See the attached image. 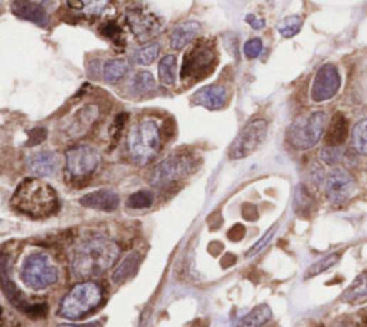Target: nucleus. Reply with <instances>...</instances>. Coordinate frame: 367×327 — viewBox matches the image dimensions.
<instances>
[{
	"label": "nucleus",
	"instance_id": "nucleus-1",
	"mask_svg": "<svg viewBox=\"0 0 367 327\" xmlns=\"http://www.w3.org/2000/svg\"><path fill=\"white\" fill-rule=\"evenodd\" d=\"M12 207L29 217L45 218L55 214L59 208L56 191L39 178H26L15 190Z\"/></svg>",
	"mask_w": 367,
	"mask_h": 327
},
{
	"label": "nucleus",
	"instance_id": "nucleus-2",
	"mask_svg": "<svg viewBox=\"0 0 367 327\" xmlns=\"http://www.w3.org/2000/svg\"><path fill=\"white\" fill-rule=\"evenodd\" d=\"M118 256L119 249L112 240H91L76 250L72 261V273L79 280L96 279L113 266Z\"/></svg>",
	"mask_w": 367,
	"mask_h": 327
},
{
	"label": "nucleus",
	"instance_id": "nucleus-3",
	"mask_svg": "<svg viewBox=\"0 0 367 327\" xmlns=\"http://www.w3.org/2000/svg\"><path fill=\"white\" fill-rule=\"evenodd\" d=\"M128 152L131 158L140 164L151 162L161 147V133L155 120L145 118L137 123L128 134Z\"/></svg>",
	"mask_w": 367,
	"mask_h": 327
},
{
	"label": "nucleus",
	"instance_id": "nucleus-4",
	"mask_svg": "<svg viewBox=\"0 0 367 327\" xmlns=\"http://www.w3.org/2000/svg\"><path fill=\"white\" fill-rule=\"evenodd\" d=\"M329 124L324 111H314L299 117L290 127L287 140L290 145L299 151H306L319 144Z\"/></svg>",
	"mask_w": 367,
	"mask_h": 327
},
{
	"label": "nucleus",
	"instance_id": "nucleus-5",
	"mask_svg": "<svg viewBox=\"0 0 367 327\" xmlns=\"http://www.w3.org/2000/svg\"><path fill=\"white\" fill-rule=\"evenodd\" d=\"M102 300L100 287L95 283H81L75 286L62 300L61 304V316L76 320L81 318L83 314L89 313Z\"/></svg>",
	"mask_w": 367,
	"mask_h": 327
},
{
	"label": "nucleus",
	"instance_id": "nucleus-6",
	"mask_svg": "<svg viewBox=\"0 0 367 327\" xmlns=\"http://www.w3.org/2000/svg\"><path fill=\"white\" fill-rule=\"evenodd\" d=\"M58 269L45 254H32L22 266V280L29 289L35 291L49 289L58 281Z\"/></svg>",
	"mask_w": 367,
	"mask_h": 327
},
{
	"label": "nucleus",
	"instance_id": "nucleus-7",
	"mask_svg": "<svg viewBox=\"0 0 367 327\" xmlns=\"http://www.w3.org/2000/svg\"><path fill=\"white\" fill-rule=\"evenodd\" d=\"M267 135V121L266 120H253L244 127L237 138L234 140L228 155L231 160H242L253 152H256L260 145L264 142Z\"/></svg>",
	"mask_w": 367,
	"mask_h": 327
},
{
	"label": "nucleus",
	"instance_id": "nucleus-8",
	"mask_svg": "<svg viewBox=\"0 0 367 327\" xmlns=\"http://www.w3.org/2000/svg\"><path fill=\"white\" fill-rule=\"evenodd\" d=\"M66 171L72 178L89 177L100 164V155L88 145H78L66 151Z\"/></svg>",
	"mask_w": 367,
	"mask_h": 327
},
{
	"label": "nucleus",
	"instance_id": "nucleus-9",
	"mask_svg": "<svg viewBox=\"0 0 367 327\" xmlns=\"http://www.w3.org/2000/svg\"><path fill=\"white\" fill-rule=\"evenodd\" d=\"M215 61V52L212 46L205 42L195 43L185 55L182 68H181V79L190 78H201L211 69Z\"/></svg>",
	"mask_w": 367,
	"mask_h": 327
},
{
	"label": "nucleus",
	"instance_id": "nucleus-10",
	"mask_svg": "<svg viewBox=\"0 0 367 327\" xmlns=\"http://www.w3.org/2000/svg\"><path fill=\"white\" fill-rule=\"evenodd\" d=\"M192 170V160L188 155H172L162 162H160L151 174L153 187L168 185L182 177H185Z\"/></svg>",
	"mask_w": 367,
	"mask_h": 327
},
{
	"label": "nucleus",
	"instance_id": "nucleus-11",
	"mask_svg": "<svg viewBox=\"0 0 367 327\" xmlns=\"http://www.w3.org/2000/svg\"><path fill=\"white\" fill-rule=\"evenodd\" d=\"M341 85V78L337 68L331 63L323 65L313 81L311 99L314 102H326L336 96Z\"/></svg>",
	"mask_w": 367,
	"mask_h": 327
},
{
	"label": "nucleus",
	"instance_id": "nucleus-12",
	"mask_svg": "<svg viewBox=\"0 0 367 327\" xmlns=\"http://www.w3.org/2000/svg\"><path fill=\"white\" fill-rule=\"evenodd\" d=\"M324 191L331 204H343L354 191V180L348 171L343 168H333L326 177Z\"/></svg>",
	"mask_w": 367,
	"mask_h": 327
},
{
	"label": "nucleus",
	"instance_id": "nucleus-13",
	"mask_svg": "<svg viewBox=\"0 0 367 327\" xmlns=\"http://www.w3.org/2000/svg\"><path fill=\"white\" fill-rule=\"evenodd\" d=\"M127 22H128L134 36L137 38V41L143 42V43L155 38V35L161 29V24L158 21V18L154 14L140 9V8L128 11Z\"/></svg>",
	"mask_w": 367,
	"mask_h": 327
},
{
	"label": "nucleus",
	"instance_id": "nucleus-14",
	"mask_svg": "<svg viewBox=\"0 0 367 327\" xmlns=\"http://www.w3.org/2000/svg\"><path fill=\"white\" fill-rule=\"evenodd\" d=\"M26 168L32 175L38 178L52 177L59 170V157L52 151L35 152L28 157Z\"/></svg>",
	"mask_w": 367,
	"mask_h": 327
},
{
	"label": "nucleus",
	"instance_id": "nucleus-15",
	"mask_svg": "<svg viewBox=\"0 0 367 327\" xmlns=\"http://www.w3.org/2000/svg\"><path fill=\"white\" fill-rule=\"evenodd\" d=\"M192 103L198 106H204L210 111H218V109L224 108L228 100L227 89L221 85H208L202 89L197 90L192 95Z\"/></svg>",
	"mask_w": 367,
	"mask_h": 327
},
{
	"label": "nucleus",
	"instance_id": "nucleus-16",
	"mask_svg": "<svg viewBox=\"0 0 367 327\" xmlns=\"http://www.w3.org/2000/svg\"><path fill=\"white\" fill-rule=\"evenodd\" d=\"M11 11L16 18L32 22L38 26H46L49 22L45 8L41 4L32 2V0H15L11 5Z\"/></svg>",
	"mask_w": 367,
	"mask_h": 327
},
{
	"label": "nucleus",
	"instance_id": "nucleus-17",
	"mask_svg": "<svg viewBox=\"0 0 367 327\" xmlns=\"http://www.w3.org/2000/svg\"><path fill=\"white\" fill-rule=\"evenodd\" d=\"M79 202L86 207V208H92V209H99V211H105V212H112L118 208L119 205V197L113 190H98L93 192H89L86 195H83Z\"/></svg>",
	"mask_w": 367,
	"mask_h": 327
},
{
	"label": "nucleus",
	"instance_id": "nucleus-18",
	"mask_svg": "<svg viewBox=\"0 0 367 327\" xmlns=\"http://www.w3.org/2000/svg\"><path fill=\"white\" fill-rule=\"evenodd\" d=\"M98 117H99V108L96 105H93V103L85 105L75 114V117L68 128V135L71 138L82 137L85 133H88V130L98 120Z\"/></svg>",
	"mask_w": 367,
	"mask_h": 327
},
{
	"label": "nucleus",
	"instance_id": "nucleus-19",
	"mask_svg": "<svg viewBox=\"0 0 367 327\" xmlns=\"http://www.w3.org/2000/svg\"><path fill=\"white\" fill-rule=\"evenodd\" d=\"M201 32V25L195 21H187L174 28L170 36V45L175 51L184 49L190 45Z\"/></svg>",
	"mask_w": 367,
	"mask_h": 327
},
{
	"label": "nucleus",
	"instance_id": "nucleus-20",
	"mask_svg": "<svg viewBox=\"0 0 367 327\" xmlns=\"http://www.w3.org/2000/svg\"><path fill=\"white\" fill-rule=\"evenodd\" d=\"M348 133V123L344 115L336 114L331 120L327 134H326V144L329 147H341L347 140Z\"/></svg>",
	"mask_w": 367,
	"mask_h": 327
},
{
	"label": "nucleus",
	"instance_id": "nucleus-21",
	"mask_svg": "<svg viewBox=\"0 0 367 327\" xmlns=\"http://www.w3.org/2000/svg\"><path fill=\"white\" fill-rule=\"evenodd\" d=\"M273 317V310L269 304H259L246 316L241 317L234 327H262Z\"/></svg>",
	"mask_w": 367,
	"mask_h": 327
},
{
	"label": "nucleus",
	"instance_id": "nucleus-22",
	"mask_svg": "<svg viewBox=\"0 0 367 327\" xmlns=\"http://www.w3.org/2000/svg\"><path fill=\"white\" fill-rule=\"evenodd\" d=\"M130 71V63L125 59H110L103 65V79L108 83H116Z\"/></svg>",
	"mask_w": 367,
	"mask_h": 327
},
{
	"label": "nucleus",
	"instance_id": "nucleus-23",
	"mask_svg": "<svg viewBox=\"0 0 367 327\" xmlns=\"http://www.w3.org/2000/svg\"><path fill=\"white\" fill-rule=\"evenodd\" d=\"M140 260H141V256L137 253V251H133L130 253L124 260L120 261V264L118 266V269L115 270L113 276H112V280L115 283H122L125 281L128 277L133 276V273L137 270L138 264H140Z\"/></svg>",
	"mask_w": 367,
	"mask_h": 327
},
{
	"label": "nucleus",
	"instance_id": "nucleus-24",
	"mask_svg": "<svg viewBox=\"0 0 367 327\" xmlns=\"http://www.w3.org/2000/svg\"><path fill=\"white\" fill-rule=\"evenodd\" d=\"M110 0H68V5L72 11L82 12L86 16L99 15L108 5Z\"/></svg>",
	"mask_w": 367,
	"mask_h": 327
},
{
	"label": "nucleus",
	"instance_id": "nucleus-25",
	"mask_svg": "<svg viewBox=\"0 0 367 327\" xmlns=\"http://www.w3.org/2000/svg\"><path fill=\"white\" fill-rule=\"evenodd\" d=\"M158 78L162 85H172L177 81V58L174 55H167L160 61Z\"/></svg>",
	"mask_w": 367,
	"mask_h": 327
},
{
	"label": "nucleus",
	"instance_id": "nucleus-26",
	"mask_svg": "<svg viewBox=\"0 0 367 327\" xmlns=\"http://www.w3.org/2000/svg\"><path fill=\"white\" fill-rule=\"evenodd\" d=\"M367 297V270L363 271L360 276L356 277V280L351 283V286L346 290L343 296V301L351 303Z\"/></svg>",
	"mask_w": 367,
	"mask_h": 327
},
{
	"label": "nucleus",
	"instance_id": "nucleus-27",
	"mask_svg": "<svg viewBox=\"0 0 367 327\" xmlns=\"http://www.w3.org/2000/svg\"><path fill=\"white\" fill-rule=\"evenodd\" d=\"M353 148L360 155H367V118L358 121L351 133Z\"/></svg>",
	"mask_w": 367,
	"mask_h": 327
},
{
	"label": "nucleus",
	"instance_id": "nucleus-28",
	"mask_svg": "<svg viewBox=\"0 0 367 327\" xmlns=\"http://www.w3.org/2000/svg\"><path fill=\"white\" fill-rule=\"evenodd\" d=\"M303 26V18L293 15V16H287L284 18L279 25H277V31L283 38H294Z\"/></svg>",
	"mask_w": 367,
	"mask_h": 327
},
{
	"label": "nucleus",
	"instance_id": "nucleus-29",
	"mask_svg": "<svg viewBox=\"0 0 367 327\" xmlns=\"http://www.w3.org/2000/svg\"><path fill=\"white\" fill-rule=\"evenodd\" d=\"M133 86L138 93H148L157 88V81L151 72L143 71L135 75Z\"/></svg>",
	"mask_w": 367,
	"mask_h": 327
},
{
	"label": "nucleus",
	"instance_id": "nucleus-30",
	"mask_svg": "<svg viewBox=\"0 0 367 327\" xmlns=\"http://www.w3.org/2000/svg\"><path fill=\"white\" fill-rule=\"evenodd\" d=\"M158 53H160V45L157 42H153V43L141 48L140 51H137L135 62L138 65L148 66L158 58Z\"/></svg>",
	"mask_w": 367,
	"mask_h": 327
},
{
	"label": "nucleus",
	"instance_id": "nucleus-31",
	"mask_svg": "<svg viewBox=\"0 0 367 327\" xmlns=\"http://www.w3.org/2000/svg\"><path fill=\"white\" fill-rule=\"evenodd\" d=\"M153 202H154V194L151 191H137L128 198L127 205L134 209H144V208H150Z\"/></svg>",
	"mask_w": 367,
	"mask_h": 327
},
{
	"label": "nucleus",
	"instance_id": "nucleus-32",
	"mask_svg": "<svg viewBox=\"0 0 367 327\" xmlns=\"http://www.w3.org/2000/svg\"><path fill=\"white\" fill-rule=\"evenodd\" d=\"M338 259H340V254H338V253H331V254L323 257L321 260H319L317 263H314V264L309 269V271H307V274H306V279L314 277V276H317V274H320V273H324L326 270H329L330 267H333V266L338 261Z\"/></svg>",
	"mask_w": 367,
	"mask_h": 327
},
{
	"label": "nucleus",
	"instance_id": "nucleus-33",
	"mask_svg": "<svg viewBox=\"0 0 367 327\" xmlns=\"http://www.w3.org/2000/svg\"><path fill=\"white\" fill-rule=\"evenodd\" d=\"M311 197L310 194L307 192V190L300 185L297 187V192H296V198H294V209L296 212H309L310 211V207H311Z\"/></svg>",
	"mask_w": 367,
	"mask_h": 327
},
{
	"label": "nucleus",
	"instance_id": "nucleus-34",
	"mask_svg": "<svg viewBox=\"0 0 367 327\" xmlns=\"http://www.w3.org/2000/svg\"><path fill=\"white\" fill-rule=\"evenodd\" d=\"M99 31H100V33H102L105 38L110 39L115 45L120 46L119 43H122V29L119 28L118 24H115V22H106V24H103V25L99 28Z\"/></svg>",
	"mask_w": 367,
	"mask_h": 327
},
{
	"label": "nucleus",
	"instance_id": "nucleus-35",
	"mask_svg": "<svg viewBox=\"0 0 367 327\" xmlns=\"http://www.w3.org/2000/svg\"><path fill=\"white\" fill-rule=\"evenodd\" d=\"M343 157V150L341 147H324L320 152V158L327 164V165H336L340 162Z\"/></svg>",
	"mask_w": 367,
	"mask_h": 327
},
{
	"label": "nucleus",
	"instance_id": "nucleus-36",
	"mask_svg": "<svg viewBox=\"0 0 367 327\" xmlns=\"http://www.w3.org/2000/svg\"><path fill=\"white\" fill-rule=\"evenodd\" d=\"M277 229H279L277 226H273V227H272V229H270V230H269V232H267V233H266V234H264V236H263V237H262V239H260V240H259V242L252 247V250L247 253V257L250 259V257H253V256L259 254V253H260V251H262V250H263V249L270 243V240L273 239V236L277 233Z\"/></svg>",
	"mask_w": 367,
	"mask_h": 327
},
{
	"label": "nucleus",
	"instance_id": "nucleus-37",
	"mask_svg": "<svg viewBox=\"0 0 367 327\" xmlns=\"http://www.w3.org/2000/svg\"><path fill=\"white\" fill-rule=\"evenodd\" d=\"M262 52H263V42L259 38L250 39L246 45H244V53H246L249 59L257 58Z\"/></svg>",
	"mask_w": 367,
	"mask_h": 327
},
{
	"label": "nucleus",
	"instance_id": "nucleus-38",
	"mask_svg": "<svg viewBox=\"0 0 367 327\" xmlns=\"http://www.w3.org/2000/svg\"><path fill=\"white\" fill-rule=\"evenodd\" d=\"M46 137H48V133H46L45 128H35L29 133L28 144L29 145H38V144L43 142L46 140Z\"/></svg>",
	"mask_w": 367,
	"mask_h": 327
},
{
	"label": "nucleus",
	"instance_id": "nucleus-39",
	"mask_svg": "<svg viewBox=\"0 0 367 327\" xmlns=\"http://www.w3.org/2000/svg\"><path fill=\"white\" fill-rule=\"evenodd\" d=\"M244 234H246V229H244L241 224L234 226V227L228 232V237H229L231 240H234V242L241 240V239L244 237Z\"/></svg>",
	"mask_w": 367,
	"mask_h": 327
},
{
	"label": "nucleus",
	"instance_id": "nucleus-40",
	"mask_svg": "<svg viewBox=\"0 0 367 327\" xmlns=\"http://www.w3.org/2000/svg\"><path fill=\"white\" fill-rule=\"evenodd\" d=\"M246 22L253 28V29H256V31H260V29H263L264 26H266V22L263 21V19H259L256 15H253V14H250V15H247L246 16Z\"/></svg>",
	"mask_w": 367,
	"mask_h": 327
},
{
	"label": "nucleus",
	"instance_id": "nucleus-41",
	"mask_svg": "<svg viewBox=\"0 0 367 327\" xmlns=\"http://www.w3.org/2000/svg\"><path fill=\"white\" fill-rule=\"evenodd\" d=\"M58 327H100V323L92 321L88 324H59Z\"/></svg>",
	"mask_w": 367,
	"mask_h": 327
},
{
	"label": "nucleus",
	"instance_id": "nucleus-42",
	"mask_svg": "<svg viewBox=\"0 0 367 327\" xmlns=\"http://www.w3.org/2000/svg\"><path fill=\"white\" fill-rule=\"evenodd\" d=\"M42 2H46V0H42Z\"/></svg>",
	"mask_w": 367,
	"mask_h": 327
},
{
	"label": "nucleus",
	"instance_id": "nucleus-43",
	"mask_svg": "<svg viewBox=\"0 0 367 327\" xmlns=\"http://www.w3.org/2000/svg\"><path fill=\"white\" fill-rule=\"evenodd\" d=\"M338 327H343V326H338Z\"/></svg>",
	"mask_w": 367,
	"mask_h": 327
},
{
	"label": "nucleus",
	"instance_id": "nucleus-44",
	"mask_svg": "<svg viewBox=\"0 0 367 327\" xmlns=\"http://www.w3.org/2000/svg\"><path fill=\"white\" fill-rule=\"evenodd\" d=\"M366 327H367V324H366Z\"/></svg>",
	"mask_w": 367,
	"mask_h": 327
}]
</instances>
